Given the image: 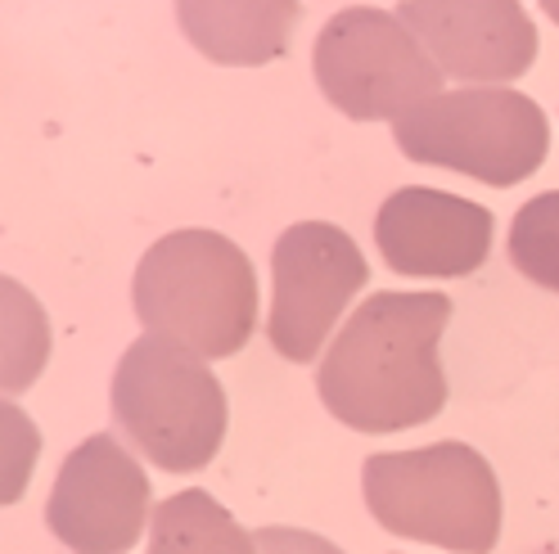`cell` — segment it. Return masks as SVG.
<instances>
[{"label": "cell", "mask_w": 559, "mask_h": 554, "mask_svg": "<svg viewBox=\"0 0 559 554\" xmlns=\"http://www.w3.org/2000/svg\"><path fill=\"white\" fill-rule=\"evenodd\" d=\"M361 492L383 532L456 554H487L501 537L497 473L465 442L383 451L361 469Z\"/></svg>", "instance_id": "cell-3"}, {"label": "cell", "mask_w": 559, "mask_h": 554, "mask_svg": "<svg viewBox=\"0 0 559 554\" xmlns=\"http://www.w3.org/2000/svg\"><path fill=\"white\" fill-rule=\"evenodd\" d=\"M393 135L406 158L461 171L497 190L528 181L550 149V122L537 99L506 86L442 91L397 118Z\"/></svg>", "instance_id": "cell-5"}, {"label": "cell", "mask_w": 559, "mask_h": 554, "mask_svg": "<svg viewBox=\"0 0 559 554\" xmlns=\"http://www.w3.org/2000/svg\"><path fill=\"white\" fill-rule=\"evenodd\" d=\"M150 523V478L114 433L86 437L63 460L46 528L73 554H127Z\"/></svg>", "instance_id": "cell-8"}, {"label": "cell", "mask_w": 559, "mask_h": 554, "mask_svg": "<svg viewBox=\"0 0 559 554\" xmlns=\"http://www.w3.org/2000/svg\"><path fill=\"white\" fill-rule=\"evenodd\" d=\"M262 554H343L334 541L317 537V532H302V528H262L253 532Z\"/></svg>", "instance_id": "cell-16"}, {"label": "cell", "mask_w": 559, "mask_h": 554, "mask_svg": "<svg viewBox=\"0 0 559 554\" xmlns=\"http://www.w3.org/2000/svg\"><path fill=\"white\" fill-rule=\"evenodd\" d=\"M374 244L397 275L456 280V275H474L492 253V213L461 194L406 185L383 198Z\"/></svg>", "instance_id": "cell-10"}, {"label": "cell", "mask_w": 559, "mask_h": 554, "mask_svg": "<svg viewBox=\"0 0 559 554\" xmlns=\"http://www.w3.org/2000/svg\"><path fill=\"white\" fill-rule=\"evenodd\" d=\"M150 554H262L258 537L207 492L167 496L150 518Z\"/></svg>", "instance_id": "cell-12"}, {"label": "cell", "mask_w": 559, "mask_h": 554, "mask_svg": "<svg viewBox=\"0 0 559 554\" xmlns=\"http://www.w3.org/2000/svg\"><path fill=\"white\" fill-rule=\"evenodd\" d=\"M150 334L199 361L235 357L258 325V275L239 244L217 230H171L140 257L131 285Z\"/></svg>", "instance_id": "cell-2"}, {"label": "cell", "mask_w": 559, "mask_h": 554, "mask_svg": "<svg viewBox=\"0 0 559 554\" xmlns=\"http://www.w3.org/2000/svg\"><path fill=\"white\" fill-rule=\"evenodd\" d=\"M510 262L533 285L559 293V190L537 194L510 221Z\"/></svg>", "instance_id": "cell-14"}, {"label": "cell", "mask_w": 559, "mask_h": 554, "mask_svg": "<svg viewBox=\"0 0 559 554\" xmlns=\"http://www.w3.org/2000/svg\"><path fill=\"white\" fill-rule=\"evenodd\" d=\"M311 68L325 99L357 122H397L425 99L442 95V73L393 10H338L321 27Z\"/></svg>", "instance_id": "cell-6"}, {"label": "cell", "mask_w": 559, "mask_h": 554, "mask_svg": "<svg viewBox=\"0 0 559 554\" xmlns=\"http://www.w3.org/2000/svg\"><path fill=\"white\" fill-rule=\"evenodd\" d=\"M37 460H41V429L32 424L23 406L0 397V509L23 501Z\"/></svg>", "instance_id": "cell-15"}, {"label": "cell", "mask_w": 559, "mask_h": 554, "mask_svg": "<svg viewBox=\"0 0 559 554\" xmlns=\"http://www.w3.org/2000/svg\"><path fill=\"white\" fill-rule=\"evenodd\" d=\"M50 361L46 306L19 280L0 275V393H23L41 378Z\"/></svg>", "instance_id": "cell-13"}, {"label": "cell", "mask_w": 559, "mask_h": 554, "mask_svg": "<svg viewBox=\"0 0 559 554\" xmlns=\"http://www.w3.org/2000/svg\"><path fill=\"white\" fill-rule=\"evenodd\" d=\"M271 280L275 298L266 338L285 361L307 365L325 348L343 306L366 289L370 266L347 230L330 221H298L275 239Z\"/></svg>", "instance_id": "cell-7"}, {"label": "cell", "mask_w": 559, "mask_h": 554, "mask_svg": "<svg viewBox=\"0 0 559 554\" xmlns=\"http://www.w3.org/2000/svg\"><path fill=\"white\" fill-rule=\"evenodd\" d=\"M451 321L447 293L366 298L317 370L321 401L357 433H402L447 406L438 342Z\"/></svg>", "instance_id": "cell-1"}, {"label": "cell", "mask_w": 559, "mask_h": 554, "mask_svg": "<svg viewBox=\"0 0 559 554\" xmlns=\"http://www.w3.org/2000/svg\"><path fill=\"white\" fill-rule=\"evenodd\" d=\"M442 77L514 82L537 59V27L514 0H406L393 10Z\"/></svg>", "instance_id": "cell-9"}, {"label": "cell", "mask_w": 559, "mask_h": 554, "mask_svg": "<svg viewBox=\"0 0 559 554\" xmlns=\"http://www.w3.org/2000/svg\"><path fill=\"white\" fill-rule=\"evenodd\" d=\"M181 23L217 63H262L289 46L298 5H181Z\"/></svg>", "instance_id": "cell-11"}, {"label": "cell", "mask_w": 559, "mask_h": 554, "mask_svg": "<svg viewBox=\"0 0 559 554\" xmlns=\"http://www.w3.org/2000/svg\"><path fill=\"white\" fill-rule=\"evenodd\" d=\"M114 420L163 473H194L222 451L226 393L207 361L145 334L114 370Z\"/></svg>", "instance_id": "cell-4"}]
</instances>
